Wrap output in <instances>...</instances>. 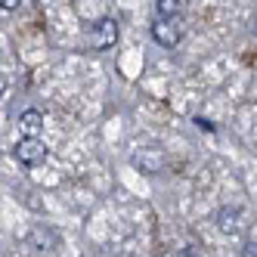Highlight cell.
<instances>
[{
  "instance_id": "1",
  "label": "cell",
  "mask_w": 257,
  "mask_h": 257,
  "mask_svg": "<svg viewBox=\"0 0 257 257\" xmlns=\"http://www.w3.org/2000/svg\"><path fill=\"white\" fill-rule=\"evenodd\" d=\"M118 41V25L115 19H96L87 31V47L90 50H108Z\"/></svg>"
},
{
  "instance_id": "2",
  "label": "cell",
  "mask_w": 257,
  "mask_h": 257,
  "mask_svg": "<svg viewBox=\"0 0 257 257\" xmlns=\"http://www.w3.org/2000/svg\"><path fill=\"white\" fill-rule=\"evenodd\" d=\"M16 158H19L25 168H38V164L47 161V146L38 140V137H22L19 143H16Z\"/></svg>"
},
{
  "instance_id": "3",
  "label": "cell",
  "mask_w": 257,
  "mask_h": 257,
  "mask_svg": "<svg viewBox=\"0 0 257 257\" xmlns=\"http://www.w3.org/2000/svg\"><path fill=\"white\" fill-rule=\"evenodd\" d=\"M152 38L161 44V47H177L180 44V38H183V28L177 25V19H158L155 25H152Z\"/></svg>"
},
{
  "instance_id": "4",
  "label": "cell",
  "mask_w": 257,
  "mask_h": 257,
  "mask_svg": "<svg viewBox=\"0 0 257 257\" xmlns=\"http://www.w3.org/2000/svg\"><path fill=\"white\" fill-rule=\"evenodd\" d=\"M242 211L238 208H220V214H217V229L220 232H226V235H238L242 232Z\"/></svg>"
},
{
  "instance_id": "5",
  "label": "cell",
  "mask_w": 257,
  "mask_h": 257,
  "mask_svg": "<svg viewBox=\"0 0 257 257\" xmlns=\"http://www.w3.org/2000/svg\"><path fill=\"white\" fill-rule=\"evenodd\" d=\"M19 127L25 137H38L41 127H44V115L38 112V108H25V112L19 115Z\"/></svg>"
},
{
  "instance_id": "6",
  "label": "cell",
  "mask_w": 257,
  "mask_h": 257,
  "mask_svg": "<svg viewBox=\"0 0 257 257\" xmlns=\"http://www.w3.org/2000/svg\"><path fill=\"white\" fill-rule=\"evenodd\" d=\"M56 242H59V238L53 235L50 229H44V226L31 229V235H28V245H31L34 251H50V248H56Z\"/></svg>"
},
{
  "instance_id": "7",
  "label": "cell",
  "mask_w": 257,
  "mask_h": 257,
  "mask_svg": "<svg viewBox=\"0 0 257 257\" xmlns=\"http://www.w3.org/2000/svg\"><path fill=\"white\" fill-rule=\"evenodd\" d=\"M158 19H177L180 16V0H155Z\"/></svg>"
},
{
  "instance_id": "8",
  "label": "cell",
  "mask_w": 257,
  "mask_h": 257,
  "mask_svg": "<svg viewBox=\"0 0 257 257\" xmlns=\"http://www.w3.org/2000/svg\"><path fill=\"white\" fill-rule=\"evenodd\" d=\"M0 7H4V10H16V7H19V0H0Z\"/></svg>"
},
{
  "instance_id": "9",
  "label": "cell",
  "mask_w": 257,
  "mask_h": 257,
  "mask_svg": "<svg viewBox=\"0 0 257 257\" xmlns=\"http://www.w3.org/2000/svg\"><path fill=\"white\" fill-rule=\"evenodd\" d=\"M245 257H257V245H245Z\"/></svg>"
}]
</instances>
